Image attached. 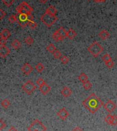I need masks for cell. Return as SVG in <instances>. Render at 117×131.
<instances>
[{
	"label": "cell",
	"mask_w": 117,
	"mask_h": 131,
	"mask_svg": "<svg viewBox=\"0 0 117 131\" xmlns=\"http://www.w3.org/2000/svg\"><path fill=\"white\" fill-rule=\"evenodd\" d=\"M57 115L62 120H65L69 115V113L65 108H62L57 113Z\"/></svg>",
	"instance_id": "30bf717a"
},
{
	"label": "cell",
	"mask_w": 117,
	"mask_h": 131,
	"mask_svg": "<svg viewBox=\"0 0 117 131\" xmlns=\"http://www.w3.org/2000/svg\"><path fill=\"white\" fill-rule=\"evenodd\" d=\"M77 36L76 32L72 28H70L68 29V30L67 31V37H68L69 39H73L75 37Z\"/></svg>",
	"instance_id": "e0dca14e"
},
{
	"label": "cell",
	"mask_w": 117,
	"mask_h": 131,
	"mask_svg": "<svg viewBox=\"0 0 117 131\" xmlns=\"http://www.w3.org/2000/svg\"><path fill=\"white\" fill-rule=\"evenodd\" d=\"M6 15V13L2 8L0 9V17H0V19H3V18Z\"/></svg>",
	"instance_id": "8d00e7d4"
},
{
	"label": "cell",
	"mask_w": 117,
	"mask_h": 131,
	"mask_svg": "<svg viewBox=\"0 0 117 131\" xmlns=\"http://www.w3.org/2000/svg\"><path fill=\"white\" fill-rule=\"evenodd\" d=\"M78 78H79V81L81 82L82 83L84 82H86L88 80V75L84 73H80V75L78 76Z\"/></svg>",
	"instance_id": "44dd1931"
},
{
	"label": "cell",
	"mask_w": 117,
	"mask_h": 131,
	"mask_svg": "<svg viewBox=\"0 0 117 131\" xmlns=\"http://www.w3.org/2000/svg\"><path fill=\"white\" fill-rule=\"evenodd\" d=\"M113 117H114V115H111L110 113L108 114V115H107L106 116V117H105L104 121L108 124L111 125L112 124V122Z\"/></svg>",
	"instance_id": "7402d4cb"
},
{
	"label": "cell",
	"mask_w": 117,
	"mask_h": 131,
	"mask_svg": "<svg viewBox=\"0 0 117 131\" xmlns=\"http://www.w3.org/2000/svg\"><path fill=\"white\" fill-rule=\"evenodd\" d=\"M82 86L86 90H90L92 87V83L89 80H88V81L84 82L82 83Z\"/></svg>",
	"instance_id": "484cf974"
},
{
	"label": "cell",
	"mask_w": 117,
	"mask_h": 131,
	"mask_svg": "<svg viewBox=\"0 0 117 131\" xmlns=\"http://www.w3.org/2000/svg\"><path fill=\"white\" fill-rule=\"evenodd\" d=\"M107 0H101V2H106Z\"/></svg>",
	"instance_id": "ee69618b"
},
{
	"label": "cell",
	"mask_w": 117,
	"mask_h": 131,
	"mask_svg": "<svg viewBox=\"0 0 117 131\" xmlns=\"http://www.w3.org/2000/svg\"><path fill=\"white\" fill-rule=\"evenodd\" d=\"M47 50L49 52V53L53 54V52L56 50V47H55V46L53 45V43H50V44H49V45L47 46Z\"/></svg>",
	"instance_id": "cb8c5ba5"
},
{
	"label": "cell",
	"mask_w": 117,
	"mask_h": 131,
	"mask_svg": "<svg viewBox=\"0 0 117 131\" xmlns=\"http://www.w3.org/2000/svg\"><path fill=\"white\" fill-rule=\"evenodd\" d=\"M1 104H2V106L3 108H8L10 106V100L8 99H4L2 101Z\"/></svg>",
	"instance_id": "603a6c76"
},
{
	"label": "cell",
	"mask_w": 117,
	"mask_h": 131,
	"mask_svg": "<svg viewBox=\"0 0 117 131\" xmlns=\"http://www.w3.org/2000/svg\"><path fill=\"white\" fill-rule=\"evenodd\" d=\"M10 53V50L6 45H1L0 46V56L2 58L6 57Z\"/></svg>",
	"instance_id": "8fae6325"
},
{
	"label": "cell",
	"mask_w": 117,
	"mask_h": 131,
	"mask_svg": "<svg viewBox=\"0 0 117 131\" xmlns=\"http://www.w3.org/2000/svg\"><path fill=\"white\" fill-rule=\"evenodd\" d=\"M60 60H61V62H62V64H67L68 62H69V58H68V56H65V55H64V56H62V57H61V58H60Z\"/></svg>",
	"instance_id": "836d02e7"
},
{
	"label": "cell",
	"mask_w": 117,
	"mask_h": 131,
	"mask_svg": "<svg viewBox=\"0 0 117 131\" xmlns=\"http://www.w3.org/2000/svg\"><path fill=\"white\" fill-rule=\"evenodd\" d=\"M88 51L94 57H97L99 55H100L102 53L103 51V48L99 42L95 41L88 47Z\"/></svg>",
	"instance_id": "3957f363"
},
{
	"label": "cell",
	"mask_w": 117,
	"mask_h": 131,
	"mask_svg": "<svg viewBox=\"0 0 117 131\" xmlns=\"http://www.w3.org/2000/svg\"><path fill=\"white\" fill-rule=\"evenodd\" d=\"M35 68H36V71L39 72V73H41V72H42L45 69V66L41 62H38V64L36 65Z\"/></svg>",
	"instance_id": "d4e9b609"
},
{
	"label": "cell",
	"mask_w": 117,
	"mask_h": 131,
	"mask_svg": "<svg viewBox=\"0 0 117 131\" xmlns=\"http://www.w3.org/2000/svg\"><path fill=\"white\" fill-rule=\"evenodd\" d=\"M8 131H17V129L14 126H12L10 127V128H9Z\"/></svg>",
	"instance_id": "60d3db41"
},
{
	"label": "cell",
	"mask_w": 117,
	"mask_h": 131,
	"mask_svg": "<svg viewBox=\"0 0 117 131\" xmlns=\"http://www.w3.org/2000/svg\"><path fill=\"white\" fill-rule=\"evenodd\" d=\"M6 126V124L5 122L3 119H0V130H2Z\"/></svg>",
	"instance_id": "d590c367"
},
{
	"label": "cell",
	"mask_w": 117,
	"mask_h": 131,
	"mask_svg": "<svg viewBox=\"0 0 117 131\" xmlns=\"http://www.w3.org/2000/svg\"><path fill=\"white\" fill-rule=\"evenodd\" d=\"M105 64H106V67H108V68H112L113 67H114V61H113L112 60H110V61H108V62H105Z\"/></svg>",
	"instance_id": "e575fe53"
},
{
	"label": "cell",
	"mask_w": 117,
	"mask_h": 131,
	"mask_svg": "<svg viewBox=\"0 0 117 131\" xmlns=\"http://www.w3.org/2000/svg\"><path fill=\"white\" fill-rule=\"evenodd\" d=\"M6 43H7L6 39L1 38V39H0V44H1V45H6Z\"/></svg>",
	"instance_id": "f35d334b"
},
{
	"label": "cell",
	"mask_w": 117,
	"mask_h": 131,
	"mask_svg": "<svg viewBox=\"0 0 117 131\" xmlns=\"http://www.w3.org/2000/svg\"><path fill=\"white\" fill-rule=\"evenodd\" d=\"M102 60L104 62H108V61H110V60H112V58H111V56L110 54H106L102 56Z\"/></svg>",
	"instance_id": "1f68e13d"
},
{
	"label": "cell",
	"mask_w": 117,
	"mask_h": 131,
	"mask_svg": "<svg viewBox=\"0 0 117 131\" xmlns=\"http://www.w3.org/2000/svg\"><path fill=\"white\" fill-rule=\"evenodd\" d=\"M112 126H116L117 125V116L116 115H114L113 117V120L112 122Z\"/></svg>",
	"instance_id": "74e56055"
},
{
	"label": "cell",
	"mask_w": 117,
	"mask_h": 131,
	"mask_svg": "<svg viewBox=\"0 0 117 131\" xmlns=\"http://www.w3.org/2000/svg\"><path fill=\"white\" fill-rule=\"evenodd\" d=\"M36 86L34 82L31 80H28L26 83L22 86V89L28 95L32 94L34 91L36 90Z\"/></svg>",
	"instance_id": "8992f818"
},
{
	"label": "cell",
	"mask_w": 117,
	"mask_h": 131,
	"mask_svg": "<svg viewBox=\"0 0 117 131\" xmlns=\"http://www.w3.org/2000/svg\"><path fill=\"white\" fill-rule=\"evenodd\" d=\"M16 11L18 14H27L31 15L33 12V8L26 2L21 3L16 8Z\"/></svg>",
	"instance_id": "277c9868"
},
{
	"label": "cell",
	"mask_w": 117,
	"mask_h": 131,
	"mask_svg": "<svg viewBox=\"0 0 117 131\" xmlns=\"http://www.w3.org/2000/svg\"><path fill=\"white\" fill-rule=\"evenodd\" d=\"M52 38L55 41H62L64 40V39L62 38L60 35L59 34V32H57V30H55V32H53V35H52Z\"/></svg>",
	"instance_id": "2e32d148"
},
{
	"label": "cell",
	"mask_w": 117,
	"mask_h": 131,
	"mask_svg": "<svg viewBox=\"0 0 117 131\" xmlns=\"http://www.w3.org/2000/svg\"><path fill=\"white\" fill-rule=\"evenodd\" d=\"M18 24L21 28H25L26 26H28V15L27 14H19L17 17Z\"/></svg>",
	"instance_id": "52a82bcc"
},
{
	"label": "cell",
	"mask_w": 117,
	"mask_h": 131,
	"mask_svg": "<svg viewBox=\"0 0 117 131\" xmlns=\"http://www.w3.org/2000/svg\"><path fill=\"white\" fill-rule=\"evenodd\" d=\"M8 21L10 23V24H14L16 21H17V15H10L8 17Z\"/></svg>",
	"instance_id": "4dcf8cb0"
},
{
	"label": "cell",
	"mask_w": 117,
	"mask_h": 131,
	"mask_svg": "<svg viewBox=\"0 0 117 131\" xmlns=\"http://www.w3.org/2000/svg\"><path fill=\"white\" fill-rule=\"evenodd\" d=\"M28 131H33L35 130L39 131H46L47 127L38 119H35L32 122L31 124L28 127Z\"/></svg>",
	"instance_id": "5b68a950"
},
{
	"label": "cell",
	"mask_w": 117,
	"mask_h": 131,
	"mask_svg": "<svg viewBox=\"0 0 117 131\" xmlns=\"http://www.w3.org/2000/svg\"><path fill=\"white\" fill-rule=\"evenodd\" d=\"M11 45H12V47L15 49V50H18L21 47V42L18 40V39H15L13 41V42L11 43Z\"/></svg>",
	"instance_id": "d6986e66"
},
{
	"label": "cell",
	"mask_w": 117,
	"mask_h": 131,
	"mask_svg": "<svg viewBox=\"0 0 117 131\" xmlns=\"http://www.w3.org/2000/svg\"><path fill=\"white\" fill-rule=\"evenodd\" d=\"M104 108L106 110V111H108V113H112L115 110V108H116V104L111 100H109L108 101L104 104Z\"/></svg>",
	"instance_id": "ba28073f"
},
{
	"label": "cell",
	"mask_w": 117,
	"mask_h": 131,
	"mask_svg": "<svg viewBox=\"0 0 117 131\" xmlns=\"http://www.w3.org/2000/svg\"><path fill=\"white\" fill-rule=\"evenodd\" d=\"M39 90L43 95H47L48 93L51 91V86L48 85L47 83H45L43 85L39 87Z\"/></svg>",
	"instance_id": "7c38bea8"
},
{
	"label": "cell",
	"mask_w": 117,
	"mask_h": 131,
	"mask_svg": "<svg viewBox=\"0 0 117 131\" xmlns=\"http://www.w3.org/2000/svg\"><path fill=\"white\" fill-rule=\"evenodd\" d=\"M25 43H26L27 45H32V43H34V39H33V38H32V37L28 36V37H27L26 39H25Z\"/></svg>",
	"instance_id": "f546056e"
},
{
	"label": "cell",
	"mask_w": 117,
	"mask_h": 131,
	"mask_svg": "<svg viewBox=\"0 0 117 131\" xmlns=\"http://www.w3.org/2000/svg\"><path fill=\"white\" fill-rule=\"evenodd\" d=\"M11 33L9 31L8 29L6 28H4L2 30V32L0 33V36H1V38H4V39H8L9 37H10Z\"/></svg>",
	"instance_id": "9a60e30c"
},
{
	"label": "cell",
	"mask_w": 117,
	"mask_h": 131,
	"mask_svg": "<svg viewBox=\"0 0 117 131\" xmlns=\"http://www.w3.org/2000/svg\"><path fill=\"white\" fill-rule=\"evenodd\" d=\"M33 131H39V130H33Z\"/></svg>",
	"instance_id": "f6af8a7d"
},
{
	"label": "cell",
	"mask_w": 117,
	"mask_h": 131,
	"mask_svg": "<svg viewBox=\"0 0 117 131\" xmlns=\"http://www.w3.org/2000/svg\"><path fill=\"white\" fill-rule=\"evenodd\" d=\"M57 30V32H59V34L60 35V36H61L63 39H64L66 37H67V31H66V30H65L62 26L60 27Z\"/></svg>",
	"instance_id": "ffe728a7"
},
{
	"label": "cell",
	"mask_w": 117,
	"mask_h": 131,
	"mask_svg": "<svg viewBox=\"0 0 117 131\" xmlns=\"http://www.w3.org/2000/svg\"><path fill=\"white\" fill-rule=\"evenodd\" d=\"M72 131H83V130H81V129L80 128L79 126H77V127H75V128L73 129Z\"/></svg>",
	"instance_id": "ab89813d"
},
{
	"label": "cell",
	"mask_w": 117,
	"mask_h": 131,
	"mask_svg": "<svg viewBox=\"0 0 117 131\" xmlns=\"http://www.w3.org/2000/svg\"><path fill=\"white\" fill-rule=\"evenodd\" d=\"M36 84L38 85L39 87L41 86H43V84H45L46 82H45V80L43 79V78H38V79L36 80Z\"/></svg>",
	"instance_id": "d6a6232c"
},
{
	"label": "cell",
	"mask_w": 117,
	"mask_h": 131,
	"mask_svg": "<svg viewBox=\"0 0 117 131\" xmlns=\"http://www.w3.org/2000/svg\"><path fill=\"white\" fill-rule=\"evenodd\" d=\"M53 57H54L55 58H56V59H59V58H61V57L62 56V53H61V52H60V51L56 50L55 52L53 53Z\"/></svg>",
	"instance_id": "4316f807"
},
{
	"label": "cell",
	"mask_w": 117,
	"mask_h": 131,
	"mask_svg": "<svg viewBox=\"0 0 117 131\" xmlns=\"http://www.w3.org/2000/svg\"><path fill=\"white\" fill-rule=\"evenodd\" d=\"M95 2H101V0H93Z\"/></svg>",
	"instance_id": "7bdbcfd3"
},
{
	"label": "cell",
	"mask_w": 117,
	"mask_h": 131,
	"mask_svg": "<svg viewBox=\"0 0 117 131\" xmlns=\"http://www.w3.org/2000/svg\"><path fill=\"white\" fill-rule=\"evenodd\" d=\"M110 33L106 30H101L99 33V37H100L102 40H106V39H108L110 37Z\"/></svg>",
	"instance_id": "5bb4252c"
},
{
	"label": "cell",
	"mask_w": 117,
	"mask_h": 131,
	"mask_svg": "<svg viewBox=\"0 0 117 131\" xmlns=\"http://www.w3.org/2000/svg\"><path fill=\"white\" fill-rule=\"evenodd\" d=\"M82 104L91 113H95L104 105L101 99L96 95L95 93H91L86 99L82 102Z\"/></svg>",
	"instance_id": "6da1fadb"
},
{
	"label": "cell",
	"mask_w": 117,
	"mask_h": 131,
	"mask_svg": "<svg viewBox=\"0 0 117 131\" xmlns=\"http://www.w3.org/2000/svg\"><path fill=\"white\" fill-rule=\"evenodd\" d=\"M21 71L22 72L26 74V75H30V73H32L33 71V67L30 63H25V64L22 66L21 67Z\"/></svg>",
	"instance_id": "9c48e42d"
},
{
	"label": "cell",
	"mask_w": 117,
	"mask_h": 131,
	"mask_svg": "<svg viewBox=\"0 0 117 131\" xmlns=\"http://www.w3.org/2000/svg\"><path fill=\"white\" fill-rule=\"evenodd\" d=\"M38 1L41 3H42V4H46L49 0H38Z\"/></svg>",
	"instance_id": "b9f144b4"
},
{
	"label": "cell",
	"mask_w": 117,
	"mask_h": 131,
	"mask_svg": "<svg viewBox=\"0 0 117 131\" xmlns=\"http://www.w3.org/2000/svg\"><path fill=\"white\" fill-rule=\"evenodd\" d=\"M71 93H72V91L68 86H64L61 90V94L64 97H69L71 95Z\"/></svg>",
	"instance_id": "4fadbf2b"
},
{
	"label": "cell",
	"mask_w": 117,
	"mask_h": 131,
	"mask_svg": "<svg viewBox=\"0 0 117 131\" xmlns=\"http://www.w3.org/2000/svg\"><path fill=\"white\" fill-rule=\"evenodd\" d=\"M28 26H29V27H30L31 29H33V30H34V29H36V28H37V24H36V22L34 21V20H32V21H29V22H28Z\"/></svg>",
	"instance_id": "83f0119b"
},
{
	"label": "cell",
	"mask_w": 117,
	"mask_h": 131,
	"mask_svg": "<svg viewBox=\"0 0 117 131\" xmlns=\"http://www.w3.org/2000/svg\"><path fill=\"white\" fill-rule=\"evenodd\" d=\"M2 2L7 7H10L14 4L15 0H2Z\"/></svg>",
	"instance_id": "f1b7e54d"
},
{
	"label": "cell",
	"mask_w": 117,
	"mask_h": 131,
	"mask_svg": "<svg viewBox=\"0 0 117 131\" xmlns=\"http://www.w3.org/2000/svg\"><path fill=\"white\" fill-rule=\"evenodd\" d=\"M41 21L43 22V24H45V26L50 28L53 26V24H55V22L57 21V17H56V15H53L49 14V13L45 12L43 14L41 17Z\"/></svg>",
	"instance_id": "7a4b0ae2"
},
{
	"label": "cell",
	"mask_w": 117,
	"mask_h": 131,
	"mask_svg": "<svg viewBox=\"0 0 117 131\" xmlns=\"http://www.w3.org/2000/svg\"><path fill=\"white\" fill-rule=\"evenodd\" d=\"M45 12H47V13H49V14H51V15H56L57 13V10L56 9L55 6H50L49 7H48L47 9H46V11Z\"/></svg>",
	"instance_id": "ac0fdd59"
}]
</instances>
